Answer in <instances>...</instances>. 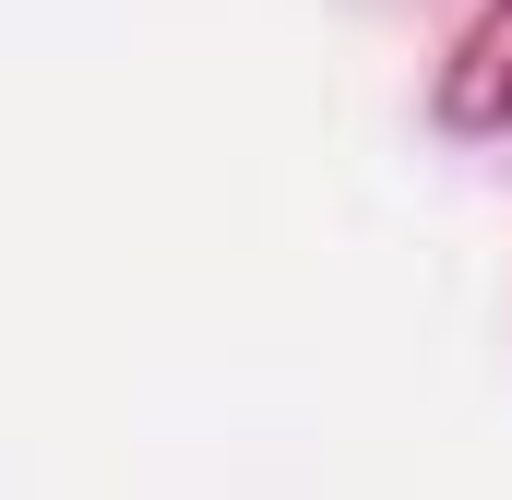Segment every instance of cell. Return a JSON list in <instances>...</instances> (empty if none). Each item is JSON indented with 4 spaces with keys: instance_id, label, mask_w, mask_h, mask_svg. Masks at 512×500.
<instances>
[{
    "instance_id": "obj_1",
    "label": "cell",
    "mask_w": 512,
    "mask_h": 500,
    "mask_svg": "<svg viewBox=\"0 0 512 500\" xmlns=\"http://www.w3.org/2000/svg\"><path fill=\"white\" fill-rule=\"evenodd\" d=\"M441 131H512V0H489L441 60Z\"/></svg>"
}]
</instances>
